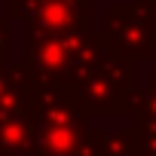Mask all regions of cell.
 Here are the masks:
<instances>
[]
</instances>
